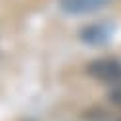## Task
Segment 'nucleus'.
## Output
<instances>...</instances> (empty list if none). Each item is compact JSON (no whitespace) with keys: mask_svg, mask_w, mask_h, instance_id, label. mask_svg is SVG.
I'll use <instances>...</instances> for the list:
<instances>
[{"mask_svg":"<svg viewBox=\"0 0 121 121\" xmlns=\"http://www.w3.org/2000/svg\"><path fill=\"white\" fill-rule=\"evenodd\" d=\"M110 98H112V102H113L115 106H119V108H121V86H119V88H113V90H112Z\"/></svg>","mask_w":121,"mask_h":121,"instance_id":"obj_4","label":"nucleus"},{"mask_svg":"<svg viewBox=\"0 0 121 121\" xmlns=\"http://www.w3.org/2000/svg\"><path fill=\"white\" fill-rule=\"evenodd\" d=\"M108 4H110V0H60V8L65 13H73V16L96 12Z\"/></svg>","mask_w":121,"mask_h":121,"instance_id":"obj_2","label":"nucleus"},{"mask_svg":"<svg viewBox=\"0 0 121 121\" xmlns=\"http://www.w3.org/2000/svg\"><path fill=\"white\" fill-rule=\"evenodd\" d=\"M88 75L98 83L110 85L113 88L121 86V62L113 58H98L94 62H90L86 67Z\"/></svg>","mask_w":121,"mask_h":121,"instance_id":"obj_1","label":"nucleus"},{"mask_svg":"<svg viewBox=\"0 0 121 121\" xmlns=\"http://www.w3.org/2000/svg\"><path fill=\"white\" fill-rule=\"evenodd\" d=\"M113 33V25L112 23H94V25H88L83 29V40L88 44H102L106 42Z\"/></svg>","mask_w":121,"mask_h":121,"instance_id":"obj_3","label":"nucleus"}]
</instances>
